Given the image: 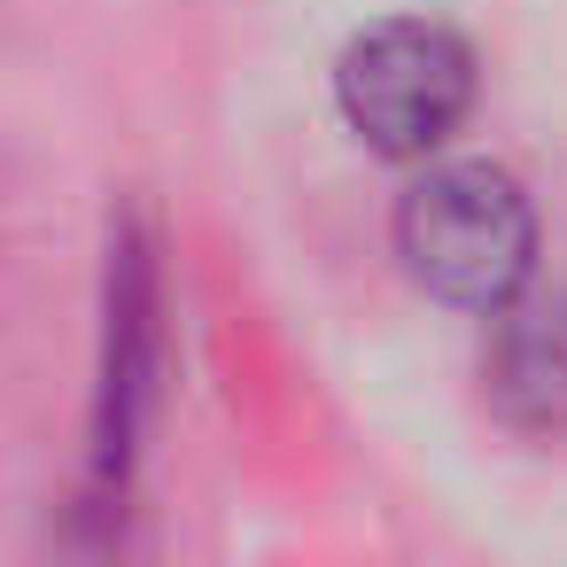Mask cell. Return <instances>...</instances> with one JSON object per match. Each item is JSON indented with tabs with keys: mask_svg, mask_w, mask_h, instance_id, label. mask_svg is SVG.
<instances>
[{
	"mask_svg": "<svg viewBox=\"0 0 567 567\" xmlns=\"http://www.w3.org/2000/svg\"><path fill=\"white\" fill-rule=\"evenodd\" d=\"M396 249L412 280L443 303L497 311L536 272V210L497 164H443L396 210Z\"/></svg>",
	"mask_w": 567,
	"mask_h": 567,
	"instance_id": "1",
	"label": "cell"
},
{
	"mask_svg": "<svg viewBox=\"0 0 567 567\" xmlns=\"http://www.w3.org/2000/svg\"><path fill=\"white\" fill-rule=\"evenodd\" d=\"M342 117L381 156H427L474 102V48L451 24H373L334 71Z\"/></svg>",
	"mask_w": 567,
	"mask_h": 567,
	"instance_id": "2",
	"label": "cell"
},
{
	"mask_svg": "<svg viewBox=\"0 0 567 567\" xmlns=\"http://www.w3.org/2000/svg\"><path fill=\"white\" fill-rule=\"evenodd\" d=\"M482 381L513 427H567V288L497 303Z\"/></svg>",
	"mask_w": 567,
	"mask_h": 567,
	"instance_id": "3",
	"label": "cell"
}]
</instances>
